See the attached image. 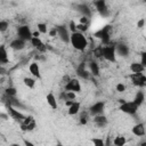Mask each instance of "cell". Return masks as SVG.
I'll return each mask as SVG.
<instances>
[{"mask_svg":"<svg viewBox=\"0 0 146 146\" xmlns=\"http://www.w3.org/2000/svg\"><path fill=\"white\" fill-rule=\"evenodd\" d=\"M70 43L78 51H84L89 46V41H88L87 36L84 35V33L79 32V31L71 33Z\"/></svg>","mask_w":146,"mask_h":146,"instance_id":"obj_1","label":"cell"},{"mask_svg":"<svg viewBox=\"0 0 146 146\" xmlns=\"http://www.w3.org/2000/svg\"><path fill=\"white\" fill-rule=\"evenodd\" d=\"M79 23H82V24H89V17H87V16H81L80 19H79Z\"/></svg>","mask_w":146,"mask_h":146,"instance_id":"obj_41","label":"cell"},{"mask_svg":"<svg viewBox=\"0 0 146 146\" xmlns=\"http://www.w3.org/2000/svg\"><path fill=\"white\" fill-rule=\"evenodd\" d=\"M116 47L115 44L108 43V44H103V59H105L108 63H115L116 62Z\"/></svg>","mask_w":146,"mask_h":146,"instance_id":"obj_3","label":"cell"},{"mask_svg":"<svg viewBox=\"0 0 146 146\" xmlns=\"http://www.w3.org/2000/svg\"><path fill=\"white\" fill-rule=\"evenodd\" d=\"M131 82L133 86L136 87H139V88H143L146 86V75L141 72V73H131L129 75Z\"/></svg>","mask_w":146,"mask_h":146,"instance_id":"obj_8","label":"cell"},{"mask_svg":"<svg viewBox=\"0 0 146 146\" xmlns=\"http://www.w3.org/2000/svg\"><path fill=\"white\" fill-rule=\"evenodd\" d=\"M91 143L95 145V146H104L105 145V141L103 138L100 137H95V138H91Z\"/></svg>","mask_w":146,"mask_h":146,"instance_id":"obj_34","label":"cell"},{"mask_svg":"<svg viewBox=\"0 0 146 146\" xmlns=\"http://www.w3.org/2000/svg\"><path fill=\"white\" fill-rule=\"evenodd\" d=\"M56 27H57V30H58V36H59V39H60L63 42H65V43H70L71 32H70L68 27L65 26V25H58V26H56Z\"/></svg>","mask_w":146,"mask_h":146,"instance_id":"obj_14","label":"cell"},{"mask_svg":"<svg viewBox=\"0 0 146 146\" xmlns=\"http://www.w3.org/2000/svg\"><path fill=\"white\" fill-rule=\"evenodd\" d=\"M127 144V139L123 136H116L113 139V145L115 146H124Z\"/></svg>","mask_w":146,"mask_h":146,"instance_id":"obj_29","label":"cell"},{"mask_svg":"<svg viewBox=\"0 0 146 146\" xmlns=\"http://www.w3.org/2000/svg\"><path fill=\"white\" fill-rule=\"evenodd\" d=\"M9 62V57H8V51L5 44L0 46V64L1 65H6Z\"/></svg>","mask_w":146,"mask_h":146,"instance_id":"obj_23","label":"cell"},{"mask_svg":"<svg viewBox=\"0 0 146 146\" xmlns=\"http://www.w3.org/2000/svg\"><path fill=\"white\" fill-rule=\"evenodd\" d=\"M140 62H141V64H143V65L145 66V68H146V50L140 54Z\"/></svg>","mask_w":146,"mask_h":146,"instance_id":"obj_40","label":"cell"},{"mask_svg":"<svg viewBox=\"0 0 146 146\" xmlns=\"http://www.w3.org/2000/svg\"><path fill=\"white\" fill-rule=\"evenodd\" d=\"M48 34H49V36H50V38L58 36V30H57V27H56V26H55V27H51V29L49 30Z\"/></svg>","mask_w":146,"mask_h":146,"instance_id":"obj_37","label":"cell"},{"mask_svg":"<svg viewBox=\"0 0 146 146\" xmlns=\"http://www.w3.org/2000/svg\"><path fill=\"white\" fill-rule=\"evenodd\" d=\"M115 47H116V54H117V56H120V57H127V56L129 55V52H130L129 46L125 44V43H123V42L115 44Z\"/></svg>","mask_w":146,"mask_h":146,"instance_id":"obj_19","label":"cell"},{"mask_svg":"<svg viewBox=\"0 0 146 146\" xmlns=\"http://www.w3.org/2000/svg\"><path fill=\"white\" fill-rule=\"evenodd\" d=\"M23 83H24V86H25L26 88L33 89V88L35 87V84H36V79H35L34 76H25V78L23 79Z\"/></svg>","mask_w":146,"mask_h":146,"instance_id":"obj_26","label":"cell"},{"mask_svg":"<svg viewBox=\"0 0 146 146\" xmlns=\"http://www.w3.org/2000/svg\"><path fill=\"white\" fill-rule=\"evenodd\" d=\"M76 24L78 23H75L74 21H71L70 23H68V30H70V32L72 33V32H76L78 30H76Z\"/></svg>","mask_w":146,"mask_h":146,"instance_id":"obj_38","label":"cell"},{"mask_svg":"<svg viewBox=\"0 0 146 146\" xmlns=\"http://www.w3.org/2000/svg\"><path fill=\"white\" fill-rule=\"evenodd\" d=\"M132 100H133L138 106H140V105L144 103V100H145V92H144V91H141V90L137 91Z\"/></svg>","mask_w":146,"mask_h":146,"instance_id":"obj_27","label":"cell"},{"mask_svg":"<svg viewBox=\"0 0 146 146\" xmlns=\"http://www.w3.org/2000/svg\"><path fill=\"white\" fill-rule=\"evenodd\" d=\"M76 74L82 80H89L92 76L90 71L87 68V64L86 63H80L79 64V66L76 67Z\"/></svg>","mask_w":146,"mask_h":146,"instance_id":"obj_13","label":"cell"},{"mask_svg":"<svg viewBox=\"0 0 146 146\" xmlns=\"http://www.w3.org/2000/svg\"><path fill=\"white\" fill-rule=\"evenodd\" d=\"M94 6L96 8V10L98 11V14L103 17H107L110 15V9L107 7L106 0H95L94 1Z\"/></svg>","mask_w":146,"mask_h":146,"instance_id":"obj_9","label":"cell"},{"mask_svg":"<svg viewBox=\"0 0 146 146\" xmlns=\"http://www.w3.org/2000/svg\"><path fill=\"white\" fill-rule=\"evenodd\" d=\"M80 110H81V103L78 100H73V103L70 106H67V114L71 116L78 115L80 113Z\"/></svg>","mask_w":146,"mask_h":146,"instance_id":"obj_18","label":"cell"},{"mask_svg":"<svg viewBox=\"0 0 146 146\" xmlns=\"http://www.w3.org/2000/svg\"><path fill=\"white\" fill-rule=\"evenodd\" d=\"M30 43L33 48H35L40 54H46L48 50V47L46 43H43V41L40 39V36H32V39L30 40Z\"/></svg>","mask_w":146,"mask_h":146,"instance_id":"obj_10","label":"cell"},{"mask_svg":"<svg viewBox=\"0 0 146 146\" xmlns=\"http://www.w3.org/2000/svg\"><path fill=\"white\" fill-rule=\"evenodd\" d=\"M125 89H127V87H125V84H124V83L119 82V83L115 86V90H116L117 92H124V91H125Z\"/></svg>","mask_w":146,"mask_h":146,"instance_id":"obj_36","label":"cell"},{"mask_svg":"<svg viewBox=\"0 0 146 146\" xmlns=\"http://www.w3.org/2000/svg\"><path fill=\"white\" fill-rule=\"evenodd\" d=\"M5 94H6L7 97H11V98H14V97L17 95V90H16L15 87H8V88H6Z\"/></svg>","mask_w":146,"mask_h":146,"instance_id":"obj_31","label":"cell"},{"mask_svg":"<svg viewBox=\"0 0 146 146\" xmlns=\"http://www.w3.org/2000/svg\"><path fill=\"white\" fill-rule=\"evenodd\" d=\"M29 72L36 80H40L41 79V70H40V65H39L38 60H33V62L30 63V65H29Z\"/></svg>","mask_w":146,"mask_h":146,"instance_id":"obj_16","label":"cell"},{"mask_svg":"<svg viewBox=\"0 0 146 146\" xmlns=\"http://www.w3.org/2000/svg\"><path fill=\"white\" fill-rule=\"evenodd\" d=\"M36 30L41 33V34H47L49 32V29H48V25L46 23H38L36 24Z\"/></svg>","mask_w":146,"mask_h":146,"instance_id":"obj_30","label":"cell"},{"mask_svg":"<svg viewBox=\"0 0 146 146\" xmlns=\"http://www.w3.org/2000/svg\"><path fill=\"white\" fill-rule=\"evenodd\" d=\"M79 122H80V124L86 125V124L88 123V116H87V115H84V114H82V115L80 116V119H79Z\"/></svg>","mask_w":146,"mask_h":146,"instance_id":"obj_39","label":"cell"},{"mask_svg":"<svg viewBox=\"0 0 146 146\" xmlns=\"http://www.w3.org/2000/svg\"><path fill=\"white\" fill-rule=\"evenodd\" d=\"M76 8H78L76 10H78V11H80V13L82 14V16L90 17V16L92 15V11H91L90 7H89L88 5H86V3H81V5L76 6Z\"/></svg>","mask_w":146,"mask_h":146,"instance_id":"obj_25","label":"cell"},{"mask_svg":"<svg viewBox=\"0 0 146 146\" xmlns=\"http://www.w3.org/2000/svg\"><path fill=\"white\" fill-rule=\"evenodd\" d=\"M7 112H8V115L11 117V119H14L15 121H17V122H19V123H22L23 122V120L25 119V116L26 115H24L21 111H18L16 107H14L13 105H8V110H7Z\"/></svg>","mask_w":146,"mask_h":146,"instance_id":"obj_12","label":"cell"},{"mask_svg":"<svg viewBox=\"0 0 146 146\" xmlns=\"http://www.w3.org/2000/svg\"><path fill=\"white\" fill-rule=\"evenodd\" d=\"M17 36L25 40V41H29L32 39L33 36V31L31 30V27L26 24H22L17 27Z\"/></svg>","mask_w":146,"mask_h":146,"instance_id":"obj_5","label":"cell"},{"mask_svg":"<svg viewBox=\"0 0 146 146\" xmlns=\"http://www.w3.org/2000/svg\"><path fill=\"white\" fill-rule=\"evenodd\" d=\"M143 1H144V2H145V3H146V0H143Z\"/></svg>","mask_w":146,"mask_h":146,"instance_id":"obj_46","label":"cell"},{"mask_svg":"<svg viewBox=\"0 0 146 146\" xmlns=\"http://www.w3.org/2000/svg\"><path fill=\"white\" fill-rule=\"evenodd\" d=\"M35 128H36V122H35V119L32 115L25 116V119L21 123V130L24 131V132H31Z\"/></svg>","mask_w":146,"mask_h":146,"instance_id":"obj_7","label":"cell"},{"mask_svg":"<svg viewBox=\"0 0 146 146\" xmlns=\"http://www.w3.org/2000/svg\"><path fill=\"white\" fill-rule=\"evenodd\" d=\"M145 41H146V38H145Z\"/></svg>","mask_w":146,"mask_h":146,"instance_id":"obj_47","label":"cell"},{"mask_svg":"<svg viewBox=\"0 0 146 146\" xmlns=\"http://www.w3.org/2000/svg\"><path fill=\"white\" fill-rule=\"evenodd\" d=\"M92 121H94V123H95L98 128H104V127H106L107 123H108V120H107V117L104 115V113H103V114L95 115L94 119H92Z\"/></svg>","mask_w":146,"mask_h":146,"instance_id":"obj_20","label":"cell"},{"mask_svg":"<svg viewBox=\"0 0 146 146\" xmlns=\"http://www.w3.org/2000/svg\"><path fill=\"white\" fill-rule=\"evenodd\" d=\"M64 90L66 91H73V92H81L82 90V86H81V82L78 78H71L65 84H64Z\"/></svg>","mask_w":146,"mask_h":146,"instance_id":"obj_6","label":"cell"},{"mask_svg":"<svg viewBox=\"0 0 146 146\" xmlns=\"http://www.w3.org/2000/svg\"><path fill=\"white\" fill-rule=\"evenodd\" d=\"M70 79H71V76H68V75H65V76H63L62 81H63V82H64V84H65V83H66V82H67Z\"/></svg>","mask_w":146,"mask_h":146,"instance_id":"obj_43","label":"cell"},{"mask_svg":"<svg viewBox=\"0 0 146 146\" xmlns=\"http://www.w3.org/2000/svg\"><path fill=\"white\" fill-rule=\"evenodd\" d=\"M76 30H78L79 32L86 33V32L89 30V24H82V23H78V24H76Z\"/></svg>","mask_w":146,"mask_h":146,"instance_id":"obj_33","label":"cell"},{"mask_svg":"<svg viewBox=\"0 0 146 146\" xmlns=\"http://www.w3.org/2000/svg\"><path fill=\"white\" fill-rule=\"evenodd\" d=\"M92 55L96 59H103V44L92 48Z\"/></svg>","mask_w":146,"mask_h":146,"instance_id":"obj_28","label":"cell"},{"mask_svg":"<svg viewBox=\"0 0 146 146\" xmlns=\"http://www.w3.org/2000/svg\"><path fill=\"white\" fill-rule=\"evenodd\" d=\"M144 25H145V19L144 18H140V19L137 21V27L138 29H143Z\"/></svg>","mask_w":146,"mask_h":146,"instance_id":"obj_42","label":"cell"},{"mask_svg":"<svg viewBox=\"0 0 146 146\" xmlns=\"http://www.w3.org/2000/svg\"><path fill=\"white\" fill-rule=\"evenodd\" d=\"M40 34H41V33H40V32H39L38 30L33 32V36H40Z\"/></svg>","mask_w":146,"mask_h":146,"instance_id":"obj_44","label":"cell"},{"mask_svg":"<svg viewBox=\"0 0 146 146\" xmlns=\"http://www.w3.org/2000/svg\"><path fill=\"white\" fill-rule=\"evenodd\" d=\"M129 68L132 73H141L145 71V66L141 64V62H132L130 64Z\"/></svg>","mask_w":146,"mask_h":146,"instance_id":"obj_24","label":"cell"},{"mask_svg":"<svg viewBox=\"0 0 146 146\" xmlns=\"http://www.w3.org/2000/svg\"><path fill=\"white\" fill-rule=\"evenodd\" d=\"M112 33H113V27L110 24L104 25L103 27H100L99 30H97L94 33V36L99 39L102 41L103 44H108L111 43V38H112Z\"/></svg>","mask_w":146,"mask_h":146,"instance_id":"obj_2","label":"cell"},{"mask_svg":"<svg viewBox=\"0 0 146 146\" xmlns=\"http://www.w3.org/2000/svg\"><path fill=\"white\" fill-rule=\"evenodd\" d=\"M120 103H121V104L119 105V110H120L122 113L128 114V115H136V114H137L139 106H138L133 100L127 102V100L120 99Z\"/></svg>","mask_w":146,"mask_h":146,"instance_id":"obj_4","label":"cell"},{"mask_svg":"<svg viewBox=\"0 0 146 146\" xmlns=\"http://www.w3.org/2000/svg\"><path fill=\"white\" fill-rule=\"evenodd\" d=\"M140 145H144V146H146V141H143V143H140Z\"/></svg>","mask_w":146,"mask_h":146,"instance_id":"obj_45","label":"cell"},{"mask_svg":"<svg viewBox=\"0 0 146 146\" xmlns=\"http://www.w3.org/2000/svg\"><path fill=\"white\" fill-rule=\"evenodd\" d=\"M8 29H9V22L6 21V19H1L0 21V32L5 33Z\"/></svg>","mask_w":146,"mask_h":146,"instance_id":"obj_32","label":"cell"},{"mask_svg":"<svg viewBox=\"0 0 146 146\" xmlns=\"http://www.w3.org/2000/svg\"><path fill=\"white\" fill-rule=\"evenodd\" d=\"M88 68H89V71H90V73H91L92 76H99V74H100V67H99V64L97 63V60H95V59L90 60L88 63Z\"/></svg>","mask_w":146,"mask_h":146,"instance_id":"obj_21","label":"cell"},{"mask_svg":"<svg viewBox=\"0 0 146 146\" xmlns=\"http://www.w3.org/2000/svg\"><path fill=\"white\" fill-rule=\"evenodd\" d=\"M65 94H66V100H75L76 99V92L65 90Z\"/></svg>","mask_w":146,"mask_h":146,"instance_id":"obj_35","label":"cell"},{"mask_svg":"<svg viewBox=\"0 0 146 146\" xmlns=\"http://www.w3.org/2000/svg\"><path fill=\"white\" fill-rule=\"evenodd\" d=\"M46 102H47V104L49 105L50 108H52V110H57L58 108V102H57V98H56L55 94L48 92L46 95Z\"/></svg>","mask_w":146,"mask_h":146,"instance_id":"obj_22","label":"cell"},{"mask_svg":"<svg viewBox=\"0 0 146 146\" xmlns=\"http://www.w3.org/2000/svg\"><path fill=\"white\" fill-rule=\"evenodd\" d=\"M104 110H105V102L104 100H97V102H95L94 104L90 105L89 114L92 115V116L98 115V114H103Z\"/></svg>","mask_w":146,"mask_h":146,"instance_id":"obj_11","label":"cell"},{"mask_svg":"<svg viewBox=\"0 0 146 146\" xmlns=\"http://www.w3.org/2000/svg\"><path fill=\"white\" fill-rule=\"evenodd\" d=\"M26 42L25 40L21 39V38H15L13 39L10 42H9V48H11L13 50H16V51H19V50H23L25 47H26Z\"/></svg>","mask_w":146,"mask_h":146,"instance_id":"obj_15","label":"cell"},{"mask_svg":"<svg viewBox=\"0 0 146 146\" xmlns=\"http://www.w3.org/2000/svg\"><path fill=\"white\" fill-rule=\"evenodd\" d=\"M131 132L136 137H144L146 135V127L144 123H137L131 128Z\"/></svg>","mask_w":146,"mask_h":146,"instance_id":"obj_17","label":"cell"}]
</instances>
